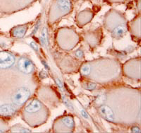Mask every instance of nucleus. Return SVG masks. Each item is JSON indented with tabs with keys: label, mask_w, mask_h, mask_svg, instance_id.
I'll list each match as a JSON object with an SVG mask.
<instances>
[{
	"label": "nucleus",
	"mask_w": 141,
	"mask_h": 133,
	"mask_svg": "<svg viewBox=\"0 0 141 133\" xmlns=\"http://www.w3.org/2000/svg\"><path fill=\"white\" fill-rule=\"evenodd\" d=\"M16 61L14 56L7 52H0V69H7L12 66Z\"/></svg>",
	"instance_id": "f257e3e1"
},
{
	"label": "nucleus",
	"mask_w": 141,
	"mask_h": 133,
	"mask_svg": "<svg viewBox=\"0 0 141 133\" xmlns=\"http://www.w3.org/2000/svg\"><path fill=\"white\" fill-rule=\"evenodd\" d=\"M30 96V91L26 88L18 89L13 96V101L16 105H22L27 101Z\"/></svg>",
	"instance_id": "f03ea898"
},
{
	"label": "nucleus",
	"mask_w": 141,
	"mask_h": 133,
	"mask_svg": "<svg viewBox=\"0 0 141 133\" xmlns=\"http://www.w3.org/2000/svg\"><path fill=\"white\" fill-rule=\"evenodd\" d=\"M20 70L26 74H30L34 70V65L30 60L26 58H21L18 62Z\"/></svg>",
	"instance_id": "7ed1b4c3"
},
{
	"label": "nucleus",
	"mask_w": 141,
	"mask_h": 133,
	"mask_svg": "<svg viewBox=\"0 0 141 133\" xmlns=\"http://www.w3.org/2000/svg\"><path fill=\"white\" fill-rule=\"evenodd\" d=\"M100 113L102 114V116L104 117L106 120H107L109 121H113L114 120V113L110 107L106 106H102L100 108Z\"/></svg>",
	"instance_id": "20e7f679"
},
{
	"label": "nucleus",
	"mask_w": 141,
	"mask_h": 133,
	"mask_svg": "<svg viewBox=\"0 0 141 133\" xmlns=\"http://www.w3.org/2000/svg\"><path fill=\"white\" fill-rule=\"evenodd\" d=\"M41 106H42L41 103L39 101L34 100L28 106H27V107L26 108V110L29 113H33L38 111L41 108Z\"/></svg>",
	"instance_id": "39448f33"
},
{
	"label": "nucleus",
	"mask_w": 141,
	"mask_h": 133,
	"mask_svg": "<svg viewBox=\"0 0 141 133\" xmlns=\"http://www.w3.org/2000/svg\"><path fill=\"white\" fill-rule=\"evenodd\" d=\"M16 112V108L11 105H2L0 106V114L2 115H11Z\"/></svg>",
	"instance_id": "423d86ee"
},
{
	"label": "nucleus",
	"mask_w": 141,
	"mask_h": 133,
	"mask_svg": "<svg viewBox=\"0 0 141 133\" xmlns=\"http://www.w3.org/2000/svg\"><path fill=\"white\" fill-rule=\"evenodd\" d=\"M57 7L63 12H68L71 8L70 0H58Z\"/></svg>",
	"instance_id": "0eeeda50"
},
{
	"label": "nucleus",
	"mask_w": 141,
	"mask_h": 133,
	"mask_svg": "<svg viewBox=\"0 0 141 133\" xmlns=\"http://www.w3.org/2000/svg\"><path fill=\"white\" fill-rule=\"evenodd\" d=\"M26 31H27V28L26 27L17 28L13 32V35L18 38H21V37H24V35L26 34Z\"/></svg>",
	"instance_id": "6e6552de"
},
{
	"label": "nucleus",
	"mask_w": 141,
	"mask_h": 133,
	"mask_svg": "<svg viewBox=\"0 0 141 133\" xmlns=\"http://www.w3.org/2000/svg\"><path fill=\"white\" fill-rule=\"evenodd\" d=\"M126 27L124 26H119L116 28L113 31V35L115 37H121L126 33Z\"/></svg>",
	"instance_id": "1a4fd4ad"
},
{
	"label": "nucleus",
	"mask_w": 141,
	"mask_h": 133,
	"mask_svg": "<svg viewBox=\"0 0 141 133\" xmlns=\"http://www.w3.org/2000/svg\"><path fill=\"white\" fill-rule=\"evenodd\" d=\"M62 122H64V125L67 127H70V128L74 127V121L73 117H69V116L64 117L62 119Z\"/></svg>",
	"instance_id": "9d476101"
},
{
	"label": "nucleus",
	"mask_w": 141,
	"mask_h": 133,
	"mask_svg": "<svg viewBox=\"0 0 141 133\" xmlns=\"http://www.w3.org/2000/svg\"><path fill=\"white\" fill-rule=\"evenodd\" d=\"M41 42L43 45H45L47 44V28H44L42 33V36H41Z\"/></svg>",
	"instance_id": "9b49d317"
},
{
	"label": "nucleus",
	"mask_w": 141,
	"mask_h": 133,
	"mask_svg": "<svg viewBox=\"0 0 141 133\" xmlns=\"http://www.w3.org/2000/svg\"><path fill=\"white\" fill-rule=\"evenodd\" d=\"M81 72L82 75H88L90 72V66L89 64H86L82 66L81 69Z\"/></svg>",
	"instance_id": "f8f14e48"
},
{
	"label": "nucleus",
	"mask_w": 141,
	"mask_h": 133,
	"mask_svg": "<svg viewBox=\"0 0 141 133\" xmlns=\"http://www.w3.org/2000/svg\"><path fill=\"white\" fill-rule=\"evenodd\" d=\"M105 99H106L105 95L101 94V95H100V96L98 97L97 100H96V102H97L98 104L101 105V104H103V103L105 101Z\"/></svg>",
	"instance_id": "ddd939ff"
},
{
	"label": "nucleus",
	"mask_w": 141,
	"mask_h": 133,
	"mask_svg": "<svg viewBox=\"0 0 141 133\" xmlns=\"http://www.w3.org/2000/svg\"><path fill=\"white\" fill-rule=\"evenodd\" d=\"M95 87H96V84L90 82L88 84V86H87V89H89V90H92V89H94Z\"/></svg>",
	"instance_id": "4468645a"
},
{
	"label": "nucleus",
	"mask_w": 141,
	"mask_h": 133,
	"mask_svg": "<svg viewBox=\"0 0 141 133\" xmlns=\"http://www.w3.org/2000/svg\"><path fill=\"white\" fill-rule=\"evenodd\" d=\"M30 45H31V47L35 50H38V46L37 45V44H35L34 42H32L31 43H30Z\"/></svg>",
	"instance_id": "2eb2a0df"
},
{
	"label": "nucleus",
	"mask_w": 141,
	"mask_h": 133,
	"mask_svg": "<svg viewBox=\"0 0 141 133\" xmlns=\"http://www.w3.org/2000/svg\"><path fill=\"white\" fill-rule=\"evenodd\" d=\"M82 52L81 50H78V51H76V55L77 56V57H81L82 56Z\"/></svg>",
	"instance_id": "dca6fc26"
},
{
	"label": "nucleus",
	"mask_w": 141,
	"mask_h": 133,
	"mask_svg": "<svg viewBox=\"0 0 141 133\" xmlns=\"http://www.w3.org/2000/svg\"><path fill=\"white\" fill-rule=\"evenodd\" d=\"M132 132H140V130L137 127H134L132 128Z\"/></svg>",
	"instance_id": "f3484780"
},
{
	"label": "nucleus",
	"mask_w": 141,
	"mask_h": 133,
	"mask_svg": "<svg viewBox=\"0 0 141 133\" xmlns=\"http://www.w3.org/2000/svg\"><path fill=\"white\" fill-rule=\"evenodd\" d=\"M81 114H82V116L85 117V118H88V115L86 113V112L84 110H81Z\"/></svg>",
	"instance_id": "a211bd4d"
},
{
	"label": "nucleus",
	"mask_w": 141,
	"mask_h": 133,
	"mask_svg": "<svg viewBox=\"0 0 141 133\" xmlns=\"http://www.w3.org/2000/svg\"><path fill=\"white\" fill-rule=\"evenodd\" d=\"M56 82H57V84H58V85H59V86L61 88V89H62L63 88V85H62V82L59 80V79H56Z\"/></svg>",
	"instance_id": "6ab92c4d"
},
{
	"label": "nucleus",
	"mask_w": 141,
	"mask_h": 133,
	"mask_svg": "<svg viewBox=\"0 0 141 133\" xmlns=\"http://www.w3.org/2000/svg\"><path fill=\"white\" fill-rule=\"evenodd\" d=\"M42 63H43L44 64V66H45V67H47V68H48V69H49V66H47V64H46V63L44 62H42Z\"/></svg>",
	"instance_id": "aec40b11"
}]
</instances>
